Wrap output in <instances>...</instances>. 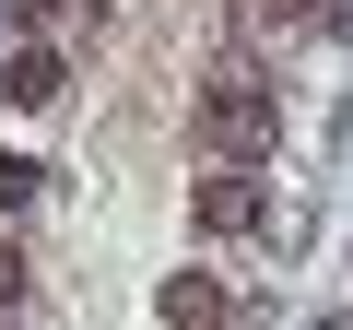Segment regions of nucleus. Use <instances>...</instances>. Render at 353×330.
<instances>
[{
  "instance_id": "nucleus-5",
  "label": "nucleus",
  "mask_w": 353,
  "mask_h": 330,
  "mask_svg": "<svg viewBox=\"0 0 353 330\" xmlns=\"http://www.w3.org/2000/svg\"><path fill=\"white\" fill-rule=\"evenodd\" d=\"M36 189H48V165H24V153H0V224H12V213H24Z\"/></svg>"
},
{
  "instance_id": "nucleus-2",
  "label": "nucleus",
  "mask_w": 353,
  "mask_h": 330,
  "mask_svg": "<svg viewBox=\"0 0 353 330\" xmlns=\"http://www.w3.org/2000/svg\"><path fill=\"white\" fill-rule=\"evenodd\" d=\"M259 224H271V177H259V165L189 177V236H259Z\"/></svg>"
},
{
  "instance_id": "nucleus-7",
  "label": "nucleus",
  "mask_w": 353,
  "mask_h": 330,
  "mask_svg": "<svg viewBox=\"0 0 353 330\" xmlns=\"http://www.w3.org/2000/svg\"><path fill=\"white\" fill-rule=\"evenodd\" d=\"M59 24H71V0H12V36H24V48H48Z\"/></svg>"
},
{
  "instance_id": "nucleus-8",
  "label": "nucleus",
  "mask_w": 353,
  "mask_h": 330,
  "mask_svg": "<svg viewBox=\"0 0 353 330\" xmlns=\"http://www.w3.org/2000/svg\"><path fill=\"white\" fill-rule=\"evenodd\" d=\"M0 330H12V318H0Z\"/></svg>"
},
{
  "instance_id": "nucleus-1",
  "label": "nucleus",
  "mask_w": 353,
  "mask_h": 330,
  "mask_svg": "<svg viewBox=\"0 0 353 330\" xmlns=\"http://www.w3.org/2000/svg\"><path fill=\"white\" fill-rule=\"evenodd\" d=\"M189 130H201L224 165H259V153L283 142V83H271V71H248V59H224V71L189 95Z\"/></svg>"
},
{
  "instance_id": "nucleus-4",
  "label": "nucleus",
  "mask_w": 353,
  "mask_h": 330,
  "mask_svg": "<svg viewBox=\"0 0 353 330\" xmlns=\"http://www.w3.org/2000/svg\"><path fill=\"white\" fill-rule=\"evenodd\" d=\"M153 318H165V330H224V283H212V271H165V283H153Z\"/></svg>"
},
{
  "instance_id": "nucleus-6",
  "label": "nucleus",
  "mask_w": 353,
  "mask_h": 330,
  "mask_svg": "<svg viewBox=\"0 0 353 330\" xmlns=\"http://www.w3.org/2000/svg\"><path fill=\"white\" fill-rule=\"evenodd\" d=\"M24 295H36V260H24V248H12V224H0V318H12V307H24Z\"/></svg>"
},
{
  "instance_id": "nucleus-3",
  "label": "nucleus",
  "mask_w": 353,
  "mask_h": 330,
  "mask_svg": "<svg viewBox=\"0 0 353 330\" xmlns=\"http://www.w3.org/2000/svg\"><path fill=\"white\" fill-rule=\"evenodd\" d=\"M71 95V59L59 48H12V59H0V106H24V118H48Z\"/></svg>"
}]
</instances>
